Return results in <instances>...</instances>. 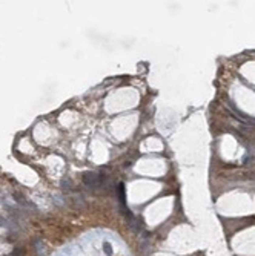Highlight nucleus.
I'll list each match as a JSON object with an SVG mask.
<instances>
[{
  "label": "nucleus",
  "instance_id": "1",
  "mask_svg": "<svg viewBox=\"0 0 255 256\" xmlns=\"http://www.w3.org/2000/svg\"><path fill=\"white\" fill-rule=\"evenodd\" d=\"M83 181H85V184H88V185H96V184L99 182V176H97L96 173H86V175L83 176Z\"/></svg>",
  "mask_w": 255,
  "mask_h": 256
},
{
  "label": "nucleus",
  "instance_id": "2",
  "mask_svg": "<svg viewBox=\"0 0 255 256\" xmlns=\"http://www.w3.org/2000/svg\"><path fill=\"white\" fill-rule=\"evenodd\" d=\"M103 248H105V253H106L108 256H111V254H112V250H111V245H109L108 242H105V244H103Z\"/></svg>",
  "mask_w": 255,
  "mask_h": 256
}]
</instances>
